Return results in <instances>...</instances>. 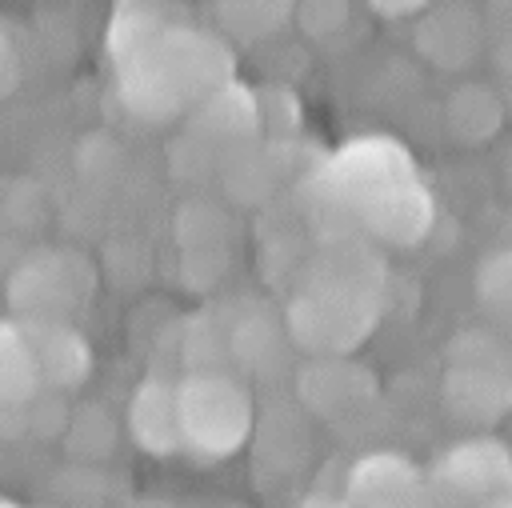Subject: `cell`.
I'll return each mask as SVG.
<instances>
[{
    "instance_id": "1",
    "label": "cell",
    "mask_w": 512,
    "mask_h": 508,
    "mask_svg": "<svg viewBox=\"0 0 512 508\" xmlns=\"http://www.w3.org/2000/svg\"><path fill=\"white\" fill-rule=\"evenodd\" d=\"M120 64L124 104L144 120H168L228 84V48L192 28H160Z\"/></svg>"
},
{
    "instance_id": "2",
    "label": "cell",
    "mask_w": 512,
    "mask_h": 508,
    "mask_svg": "<svg viewBox=\"0 0 512 508\" xmlns=\"http://www.w3.org/2000/svg\"><path fill=\"white\" fill-rule=\"evenodd\" d=\"M180 448L204 460H224L252 436V396L228 372H188L176 384Z\"/></svg>"
},
{
    "instance_id": "3",
    "label": "cell",
    "mask_w": 512,
    "mask_h": 508,
    "mask_svg": "<svg viewBox=\"0 0 512 508\" xmlns=\"http://www.w3.org/2000/svg\"><path fill=\"white\" fill-rule=\"evenodd\" d=\"M92 288V264L80 252L52 248L28 256L8 276V304L20 316L16 324H68V316L88 300Z\"/></svg>"
},
{
    "instance_id": "4",
    "label": "cell",
    "mask_w": 512,
    "mask_h": 508,
    "mask_svg": "<svg viewBox=\"0 0 512 508\" xmlns=\"http://www.w3.org/2000/svg\"><path fill=\"white\" fill-rule=\"evenodd\" d=\"M376 324V304L360 288L324 284L312 292H300L288 304L284 332L304 352L320 356H348Z\"/></svg>"
},
{
    "instance_id": "5",
    "label": "cell",
    "mask_w": 512,
    "mask_h": 508,
    "mask_svg": "<svg viewBox=\"0 0 512 508\" xmlns=\"http://www.w3.org/2000/svg\"><path fill=\"white\" fill-rule=\"evenodd\" d=\"M352 208L364 216V224H368L380 240H388V244H396V248L420 244L424 232L432 228V200H428V192L420 188L416 176L396 180V184H388V188H376V192H368L364 200H356Z\"/></svg>"
},
{
    "instance_id": "6",
    "label": "cell",
    "mask_w": 512,
    "mask_h": 508,
    "mask_svg": "<svg viewBox=\"0 0 512 508\" xmlns=\"http://www.w3.org/2000/svg\"><path fill=\"white\" fill-rule=\"evenodd\" d=\"M444 400L460 420H496L512 408V376L492 356H456L444 376Z\"/></svg>"
},
{
    "instance_id": "7",
    "label": "cell",
    "mask_w": 512,
    "mask_h": 508,
    "mask_svg": "<svg viewBox=\"0 0 512 508\" xmlns=\"http://www.w3.org/2000/svg\"><path fill=\"white\" fill-rule=\"evenodd\" d=\"M372 392V372L352 364L348 356H320L300 372V400L324 420L352 416L360 404L372 400Z\"/></svg>"
},
{
    "instance_id": "8",
    "label": "cell",
    "mask_w": 512,
    "mask_h": 508,
    "mask_svg": "<svg viewBox=\"0 0 512 508\" xmlns=\"http://www.w3.org/2000/svg\"><path fill=\"white\" fill-rule=\"evenodd\" d=\"M20 328L28 336L40 388L64 396V392H72V388H80L88 380L92 348L72 324H20Z\"/></svg>"
},
{
    "instance_id": "9",
    "label": "cell",
    "mask_w": 512,
    "mask_h": 508,
    "mask_svg": "<svg viewBox=\"0 0 512 508\" xmlns=\"http://www.w3.org/2000/svg\"><path fill=\"white\" fill-rule=\"evenodd\" d=\"M440 480L456 496L500 500L512 492V456L496 440H468L440 460Z\"/></svg>"
},
{
    "instance_id": "10",
    "label": "cell",
    "mask_w": 512,
    "mask_h": 508,
    "mask_svg": "<svg viewBox=\"0 0 512 508\" xmlns=\"http://www.w3.org/2000/svg\"><path fill=\"white\" fill-rule=\"evenodd\" d=\"M408 176H412V164H408L404 148H396L392 140H360L336 156V184L344 188L348 204L364 200L376 188L408 180Z\"/></svg>"
},
{
    "instance_id": "11",
    "label": "cell",
    "mask_w": 512,
    "mask_h": 508,
    "mask_svg": "<svg viewBox=\"0 0 512 508\" xmlns=\"http://www.w3.org/2000/svg\"><path fill=\"white\" fill-rule=\"evenodd\" d=\"M128 436L148 456L180 452V416H176V384L144 380L128 400Z\"/></svg>"
},
{
    "instance_id": "12",
    "label": "cell",
    "mask_w": 512,
    "mask_h": 508,
    "mask_svg": "<svg viewBox=\"0 0 512 508\" xmlns=\"http://www.w3.org/2000/svg\"><path fill=\"white\" fill-rule=\"evenodd\" d=\"M228 356L236 360V368L252 380H268L284 368L288 360V332L276 328L264 316H248L244 324H236L228 332Z\"/></svg>"
},
{
    "instance_id": "13",
    "label": "cell",
    "mask_w": 512,
    "mask_h": 508,
    "mask_svg": "<svg viewBox=\"0 0 512 508\" xmlns=\"http://www.w3.org/2000/svg\"><path fill=\"white\" fill-rule=\"evenodd\" d=\"M412 488H416V472L400 456H368L356 464L348 480V496L360 508H400Z\"/></svg>"
},
{
    "instance_id": "14",
    "label": "cell",
    "mask_w": 512,
    "mask_h": 508,
    "mask_svg": "<svg viewBox=\"0 0 512 508\" xmlns=\"http://www.w3.org/2000/svg\"><path fill=\"white\" fill-rule=\"evenodd\" d=\"M40 392L28 336L16 320H0V408H20Z\"/></svg>"
},
{
    "instance_id": "15",
    "label": "cell",
    "mask_w": 512,
    "mask_h": 508,
    "mask_svg": "<svg viewBox=\"0 0 512 508\" xmlns=\"http://www.w3.org/2000/svg\"><path fill=\"white\" fill-rule=\"evenodd\" d=\"M420 48L432 56V64L440 68H456L468 64V56L476 52V24L468 20L464 8H436L424 24H420Z\"/></svg>"
},
{
    "instance_id": "16",
    "label": "cell",
    "mask_w": 512,
    "mask_h": 508,
    "mask_svg": "<svg viewBox=\"0 0 512 508\" xmlns=\"http://www.w3.org/2000/svg\"><path fill=\"white\" fill-rule=\"evenodd\" d=\"M500 116H504V108H500V100L492 96V88H484V84H464V88H456V92L448 96V104H444L448 132H452L456 140H464V144L488 140V136L500 128Z\"/></svg>"
},
{
    "instance_id": "17",
    "label": "cell",
    "mask_w": 512,
    "mask_h": 508,
    "mask_svg": "<svg viewBox=\"0 0 512 508\" xmlns=\"http://www.w3.org/2000/svg\"><path fill=\"white\" fill-rule=\"evenodd\" d=\"M64 432H68V448L76 456H108L112 440H116V428L104 408H84L76 420L64 424Z\"/></svg>"
},
{
    "instance_id": "18",
    "label": "cell",
    "mask_w": 512,
    "mask_h": 508,
    "mask_svg": "<svg viewBox=\"0 0 512 508\" xmlns=\"http://www.w3.org/2000/svg\"><path fill=\"white\" fill-rule=\"evenodd\" d=\"M480 296L492 308H512V248L504 256H492L480 272Z\"/></svg>"
},
{
    "instance_id": "19",
    "label": "cell",
    "mask_w": 512,
    "mask_h": 508,
    "mask_svg": "<svg viewBox=\"0 0 512 508\" xmlns=\"http://www.w3.org/2000/svg\"><path fill=\"white\" fill-rule=\"evenodd\" d=\"M16 80H20V56H16L12 40L0 32V96H8L16 88Z\"/></svg>"
},
{
    "instance_id": "20",
    "label": "cell",
    "mask_w": 512,
    "mask_h": 508,
    "mask_svg": "<svg viewBox=\"0 0 512 508\" xmlns=\"http://www.w3.org/2000/svg\"><path fill=\"white\" fill-rule=\"evenodd\" d=\"M308 508H340V504H328V500H316V504H308Z\"/></svg>"
},
{
    "instance_id": "21",
    "label": "cell",
    "mask_w": 512,
    "mask_h": 508,
    "mask_svg": "<svg viewBox=\"0 0 512 508\" xmlns=\"http://www.w3.org/2000/svg\"><path fill=\"white\" fill-rule=\"evenodd\" d=\"M0 508H20V504H12V500H4V496H0Z\"/></svg>"
},
{
    "instance_id": "22",
    "label": "cell",
    "mask_w": 512,
    "mask_h": 508,
    "mask_svg": "<svg viewBox=\"0 0 512 508\" xmlns=\"http://www.w3.org/2000/svg\"><path fill=\"white\" fill-rule=\"evenodd\" d=\"M508 180H512V160H508Z\"/></svg>"
}]
</instances>
